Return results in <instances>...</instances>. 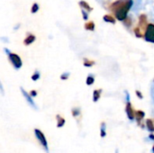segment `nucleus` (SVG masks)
Instances as JSON below:
<instances>
[{"label": "nucleus", "instance_id": "obj_2", "mask_svg": "<svg viewBox=\"0 0 154 153\" xmlns=\"http://www.w3.org/2000/svg\"><path fill=\"white\" fill-rule=\"evenodd\" d=\"M34 135L36 137V139L38 140V142H40V144L42 145V147L44 149V151L46 153H49V146H48V142L46 140L45 135L43 134V133L39 130V129H34Z\"/></svg>", "mask_w": 154, "mask_h": 153}, {"label": "nucleus", "instance_id": "obj_27", "mask_svg": "<svg viewBox=\"0 0 154 153\" xmlns=\"http://www.w3.org/2000/svg\"><path fill=\"white\" fill-rule=\"evenodd\" d=\"M149 138H150V139H152V141H154V134H153V133H151V134L149 135Z\"/></svg>", "mask_w": 154, "mask_h": 153}, {"label": "nucleus", "instance_id": "obj_9", "mask_svg": "<svg viewBox=\"0 0 154 153\" xmlns=\"http://www.w3.org/2000/svg\"><path fill=\"white\" fill-rule=\"evenodd\" d=\"M35 39H36V37H35L33 34H29V35H27V36L25 37V39L23 40V43H24V45L28 46V45L32 44V42H34Z\"/></svg>", "mask_w": 154, "mask_h": 153}, {"label": "nucleus", "instance_id": "obj_28", "mask_svg": "<svg viewBox=\"0 0 154 153\" xmlns=\"http://www.w3.org/2000/svg\"><path fill=\"white\" fill-rule=\"evenodd\" d=\"M152 153H154V144H153V146H152Z\"/></svg>", "mask_w": 154, "mask_h": 153}, {"label": "nucleus", "instance_id": "obj_19", "mask_svg": "<svg viewBox=\"0 0 154 153\" xmlns=\"http://www.w3.org/2000/svg\"><path fill=\"white\" fill-rule=\"evenodd\" d=\"M38 10H39V5L36 4V3H34V4L32 5V6L31 13H32V14H35L36 12H38Z\"/></svg>", "mask_w": 154, "mask_h": 153}, {"label": "nucleus", "instance_id": "obj_26", "mask_svg": "<svg viewBox=\"0 0 154 153\" xmlns=\"http://www.w3.org/2000/svg\"><path fill=\"white\" fill-rule=\"evenodd\" d=\"M30 95H31L32 96H37V92H36L35 90H32V91L30 92Z\"/></svg>", "mask_w": 154, "mask_h": 153}, {"label": "nucleus", "instance_id": "obj_25", "mask_svg": "<svg viewBox=\"0 0 154 153\" xmlns=\"http://www.w3.org/2000/svg\"><path fill=\"white\" fill-rule=\"evenodd\" d=\"M135 93H136V96H138L140 99H143V94H142V93H141L139 90H136V92H135Z\"/></svg>", "mask_w": 154, "mask_h": 153}, {"label": "nucleus", "instance_id": "obj_4", "mask_svg": "<svg viewBox=\"0 0 154 153\" xmlns=\"http://www.w3.org/2000/svg\"><path fill=\"white\" fill-rule=\"evenodd\" d=\"M8 58H9V60H10V62L13 64V66L16 69H20L22 66H23V61H22V60H21V58L17 55V54H15V53H8Z\"/></svg>", "mask_w": 154, "mask_h": 153}, {"label": "nucleus", "instance_id": "obj_16", "mask_svg": "<svg viewBox=\"0 0 154 153\" xmlns=\"http://www.w3.org/2000/svg\"><path fill=\"white\" fill-rule=\"evenodd\" d=\"M106 123H102L101 124V127H100V136L102 138H105L106 136Z\"/></svg>", "mask_w": 154, "mask_h": 153}, {"label": "nucleus", "instance_id": "obj_6", "mask_svg": "<svg viewBox=\"0 0 154 153\" xmlns=\"http://www.w3.org/2000/svg\"><path fill=\"white\" fill-rule=\"evenodd\" d=\"M21 92H22V94H23V96H24V98L26 99V101L28 102V104L30 105V106H32L33 108H36V106H35V104H34V102H33V100H32V96L30 95V94H28L23 88H22L21 87Z\"/></svg>", "mask_w": 154, "mask_h": 153}, {"label": "nucleus", "instance_id": "obj_1", "mask_svg": "<svg viewBox=\"0 0 154 153\" xmlns=\"http://www.w3.org/2000/svg\"><path fill=\"white\" fill-rule=\"evenodd\" d=\"M133 4V0H117L111 5L110 9L114 12L118 21L124 22L127 18L128 12L132 8Z\"/></svg>", "mask_w": 154, "mask_h": 153}, {"label": "nucleus", "instance_id": "obj_10", "mask_svg": "<svg viewBox=\"0 0 154 153\" xmlns=\"http://www.w3.org/2000/svg\"><path fill=\"white\" fill-rule=\"evenodd\" d=\"M56 120H57V127H58V128L63 127L64 124H66V120H65L62 116H60V115H56Z\"/></svg>", "mask_w": 154, "mask_h": 153}, {"label": "nucleus", "instance_id": "obj_15", "mask_svg": "<svg viewBox=\"0 0 154 153\" xmlns=\"http://www.w3.org/2000/svg\"><path fill=\"white\" fill-rule=\"evenodd\" d=\"M84 27H85V29L88 30V31H94V30H95V23L92 22V21L88 22V23H85Z\"/></svg>", "mask_w": 154, "mask_h": 153}, {"label": "nucleus", "instance_id": "obj_21", "mask_svg": "<svg viewBox=\"0 0 154 153\" xmlns=\"http://www.w3.org/2000/svg\"><path fill=\"white\" fill-rule=\"evenodd\" d=\"M79 115H80V110H79V108H74V109L72 110V115H73L74 117H78Z\"/></svg>", "mask_w": 154, "mask_h": 153}, {"label": "nucleus", "instance_id": "obj_24", "mask_svg": "<svg viewBox=\"0 0 154 153\" xmlns=\"http://www.w3.org/2000/svg\"><path fill=\"white\" fill-rule=\"evenodd\" d=\"M82 14H83V19L84 20H88V14L86 13V11L84 10V9H82Z\"/></svg>", "mask_w": 154, "mask_h": 153}, {"label": "nucleus", "instance_id": "obj_5", "mask_svg": "<svg viewBox=\"0 0 154 153\" xmlns=\"http://www.w3.org/2000/svg\"><path fill=\"white\" fill-rule=\"evenodd\" d=\"M125 112H126V115H127V117L129 120L133 121L135 119V111L134 110L130 101H128L126 103V106H125Z\"/></svg>", "mask_w": 154, "mask_h": 153}, {"label": "nucleus", "instance_id": "obj_23", "mask_svg": "<svg viewBox=\"0 0 154 153\" xmlns=\"http://www.w3.org/2000/svg\"><path fill=\"white\" fill-rule=\"evenodd\" d=\"M69 77V73H63V74L60 76V78H61L62 80H66V79H68Z\"/></svg>", "mask_w": 154, "mask_h": 153}, {"label": "nucleus", "instance_id": "obj_11", "mask_svg": "<svg viewBox=\"0 0 154 153\" xmlns=\"http://www.w3.org/2000/svg\"><path fill=\"white\" fill-rule=\"evenodd\" d=\"M79 4V5L81 6L82 9H84V10H86V11H88V12H91V11L93 10V8H92L86 1H83V0H82V1H80Z\"/></svg>", "mask_w": 154, "mask_h": 153}, {"label": "nucleus", "instance_id": "obj_7", "mask_svg": "<svg viewBox=\"0 0 154 153\" xmlns=\"http://www.w3.org/2000/svg\"><path fill=\"white\" fill-rule=\"evenodd\" d=\"M148 24L149 23H147V17H146V15L145 14H142L139 17V26L138 27L140 29L144 30V29H146V27H147Z\"/></svg>", "mask_w": 154, "mask_h": 153}, {"label": "nucleus", "instance_id": "obj_13", "mask_svg": "<svg viewBox=\"0 0 154 153\" xmlns=\"http://www.w3.org/2000/svg\"><path fill=\"white\" fill-rule=\"evenodd\" d=\"M101 93H102L101 89H97L93 92V101L94 102H97L99 100V98L101 97Z\"/></svg>", "mask_w": 154, "mask_h": 153}, {"label": "nucleus", "instance_id": "obj_17", "mask_svg": "<svg viewBox=\"0 0 154 153\" xmlns=\"http://www.w3.org/2000/svg\"><path fill=\"white\" fill-rule=\"evenodd\" d=\"M94 82H95V78H94V77H92V76H88V77L87 78L86 83H87V85H88V86H91L92 84H94Z\"/></svg>", "mask_w": 154, "mask_h": 153}, {"label": "nucleus", "instance_id": "obj_20", "mask_svg": "<svg viewBox=\"0 0 154 153\" xmlns=\"http://www.w3.org/2000/svg\"><path fill=\"white\" fill-rule=\"evenodd\" d=\"M141 31H142V30H141L139 27H136V28L134 29V33H135V35H136L138 38H142V37H143V33H142Z\"/></svg>", "mask_w": 154, "mask_h": 153}, {"label": "nucleus", "instance_id": "obj_14", "mask_svg": "<svg viewBox=\"0 0 154 153\" xmlns=\"http://www.w3.org/2000/svg\"><path fill=\"white\" fill-rule=\"evenodd\" d=\"M103 19H104V21L106 22V23H116V18H115L113 15H111V14H106V15H104Z\"/></svg>", "mask_w": 154, "mask_h": 153}, {"label": "nucleus", "instance_id": "obj_3", "mask_svg": "<svg viewBox=\"0 0 154 153\" xmlns=\"http://www.w3.org/2000/svg\"><path fill=\"white\" fill-rule=\"evenodd\" d=\"M144 39L148 42L154 43V24L153 23H149L145 29V33H144Z\"/></svg>", "mask_w": 154, "mask_h": 153}, {"label": "nucleus", "instance_id": "obj_22", "mask_svg": "<svg viewBox=\"0 0 154 153\" xmlns=\"http://www.w3.org/2000/svg\"><path fill=\"white\" fill-rule=\"evenodd\" d=\"M40 78V73L39 72H35L32 76V79L33 80V81H36V80H38Z\"/></svg>", "mask_w": 154, "mask_h": 153}, {"label": "nucleus", "instance_id": "obj_12", "mask_svg": "<svg viewBox=\"0 0 154 153\" xmlns=\"http://www.w3.org/2000/svg\"><path fill=\"white\" fill-rule=\"evenodd\" d=\"M145 124H146V127L150 133H154V122L152 120L147 119L145 122Z\"/></svg>", "mask_w": 154, "mask_h": 153}, {"label": "nucleus", "instance_id": "obj_18", "mask_svg": "<svg viewBox=\"0 0 154 153\" xmlns=\"http://www.w3.org/2000/svg\"><path fill=\"white\" fill-rule=\"evenodd\" d=\"M94 64H95V62L93 60H89L88 59H85L84 60V66L85 67H92Z\"/></svg>", "mask_w": 154, "mask_h": 153}, {"label": "nucleus", "instance_id": "obj_8", "mask_svg": "<svg viewBox=\"0 0 154 153\" xmlns=\"http://www.w3.org/2000/svg\"><path fill=\"white\" fill-rule=\"evenodd\" d=\"M145 116V113L143 111H141V110H138V111H135V119L137 121V124L139 125H141V123L142 121L143 120Z\"/></svg>", "mask_w": 154, "mask_h": 153}]
</instances>
